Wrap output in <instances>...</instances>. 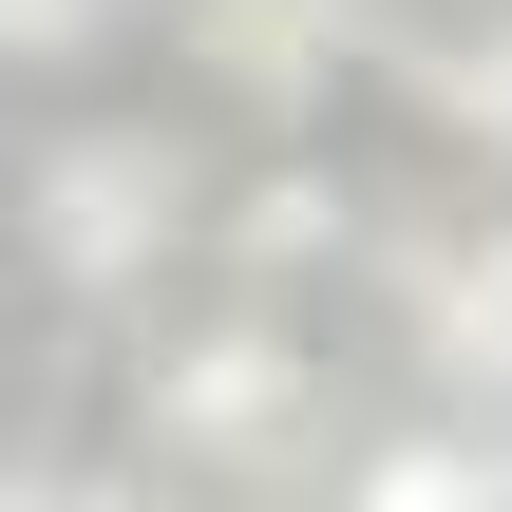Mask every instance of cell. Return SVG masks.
Wrapping results in <instances>:
<instances>
[{
  "mask_svg": "<svg viewBox=\"0 0 512 512\" xmlns=\"http://www.w3.org/2000/svg\"><path fill=\"white\" fill-rule=\"evenodd\" d=\"M190 38H209V76H228V95H266V114H304V95L361 57V19H342V0H190Z\"/></svg>",
  "mask_w": 512,
  "mask_h": 512,
  "instance_id": "3",
  "label": "cell"
},
{
  "mask_svg": "<svg viewBox=\"0 0 512 512\" xmlns=\"http://www.w3.org/2000/svg\"><path fill=\"white\" fill-rule=\"evenodd\" d=\"M133 19L152 0H0V76H95V57H133Z\"/></svg>",
  "mask_w": 512,
  "mask_h": 512,
  "instance_id": "6",
  "label": "cell"
},
{
  "mask_svg": "<svg viewBox=\"0 0 512 512\" xmlns=\"http://www.w3.org/2000/svg\"><path fill=\"white\" fill-rule=\"evenodd\" d=\"M342 512H512V494H494V456H456V437H380Z\"/></svg>",
  "mask_w": 512,
  "mask_h": 512,
  "instance_id": "7",
  "label": "cell"
},
{
  "mask_svg": "<svg viewBox=\"0 0 512 512\" xmlns=\"http://www.w3.org/2000/svg\"><path fill=\"white\" fill-rule=\"evenodd\" d=\"M133 437H152V456H285V437H304V342H285L266 304L152 342V361H133Z\"/></svg>",
  "mask_w": 512,
  "mask_h": 512,
  "instance_id": "2",
  "label": "cell"
},
{
  "mask_svg": "<svg viewBox=\"0 0 512 512\" xmlns=\"http://www.w3.org/2000/svg\"><path fill=\"white\" fill-rule=\"evenodd\" d=\"M228 247H247L266 285H304V266H342V171H247V209H228Z\"/></svg>",
  "mask_w": 512,
  "mask_h": 512,
  "instance_id": "5",
  "label": "cell"
},
{
  "mask_svg": "<svg viewBox=\"0 0 512 512\" xmlns=\"http://www.w3.org/2000/svg\"><path fill=\"white\" fill-rule=\"evenodd\" d=\"M0 512H133L95 456H0Z\"/></svg>",
  "mask_w": 512,
  "mask_h": 512,
  "instance_id": "9",
  "label": "cell"
},
{
  "mask_svg": "<svg viewBox=\"0 0 512 512\" xmlns=\"http://www.w3.org/2000/svg\"><path fill=\"white\" fill-rule=\"evenodd\" d=\"M0 380H19V361H0Z\"/></svg>",
  "mask_w": 512,
  "mask_h": 512,
  "instance_id": "10",
  "label": "cell"
},
{
  "mask_svg": "<svg viewBox=\"0 0 512 512\" xmlns=\"http://www.w3.org/2000/svg\"><path fill=\"white\" fill-rule=\"evenodd\" d=\"M418 361L437 380H512V247H437L418 266Z\"/></svg>",
  "mask_w": 512,
  "mask_h": 512,
  "instance_id": "4",
  "label": "cell"
},
{
  "mask_svg": "<svg viewBox=\"0 0 512 512\" xmlns=\"http://www.w3.org/2000/svg\"><path fill=\"white\" fill-rule=\"evenodd\" d=\"M437 114H456V133H475V152L512 171V19H494V38H456V76H437Z\"/></svg>",
  "mask_w": 512,
  "mask_h": 512,
  "instance_id": "8",
  "label": "cell"
},
{
  "mask_svg": "<svg viewBox=\"0 0 512 512\" xmlns=\"http://www.w3.org/2000/svg\"><path fill=\"white\" fill-rule=\"evenodd\" d=\"M190 133H152V114H76V133H38L19 152V209H0V247H19V285L38 304H133L171 247H190Z\"/></svg>",
  "mask_w": 512,
  "mask_h": 512,
  "instance_id": "1",
  "label": "cell"
}]
</instances>
